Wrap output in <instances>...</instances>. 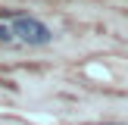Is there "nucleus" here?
<instances>
[{
  "label": "nucleus",
  "mask_w": 128,
  "mask_h": 125,
  "mask_svg": "<svg viewBox=\"0 0 128 125\" xmlns=\"http://www.w3.org/2000/svg\"><path fill=\"white\" fill-rule=\"evenodd\" d=\"M12 34H16L22 44H31V47H41V44L53 41L50 28L44 22H38V19H31V16H16L12 19Z\"/></svg>",
  "instance_id": "f257e3e1"
},
{
  "label": "nucleus",
  "mask_w": 128,
  "mask_h": 125,
  "mask_svg": "<svg viewBox=\"0 0 128 125\" xmlns=\"http://www.w3.org/2000/svg\"><path fill=\"white\" fill-rule=\"evenodd\" d=\"M10 41H12V28L0 25V44H10Z\"/></svg>",
  "instance_id": "f03ea898"
}]
</instances>
